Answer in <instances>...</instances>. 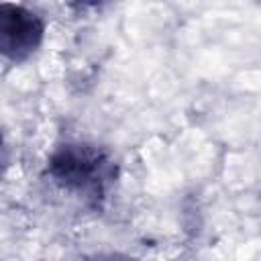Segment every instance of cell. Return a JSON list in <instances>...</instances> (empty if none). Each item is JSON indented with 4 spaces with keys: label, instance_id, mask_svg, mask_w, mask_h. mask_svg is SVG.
I'll list each match as a JSON object with an SVG mask.
<instances>
[{
    "label": "cell",
    "instance_id": "3957f363",
    "mask_svg": "<svg viewBox=\"0 0 261 261\" xmlns=\"http://www.w3.org/2000/svg\"><path fill=\"white\" fill-rule=\"evenodd\" d=\"M88 261H135L126 255H118V253H100V255H94L90 257Z\"/></svg>",
    "mask_w": 261,
    "mask_h": 261
},
{
    "label": "cell",
    "instance_id": "6da1fadb",
    "mask_svg": "<svg viewBox=\"0 0 261 261\" xmlns=\"http://www.w3.org/2000/svg\"><path fill=\"white\" fill-rule=\"evenodd\" d=\"M49 175L65 190L98 198L112 179V163L88 145H63L49 159Z\"/></svg>",
    "mask_w": 261,
    "mask_h": 261
},
{
    "label": "cell",
    "instance_id": "7a4b0ae2",
    "mask_svg": "<svg viewBox=\"0 0 261 261\" xmlns=\"http://www.w3.org/2000/svg\"><path fill=\"white\" fill-rule=\"evenodd\" d=\"M45 35V22L29 8L4 2L0 4V49L8 61L20 63L31 57Z\"/></svg>",
    "mask_w": 261,
    "mask_h": 261
}]
</instances>
